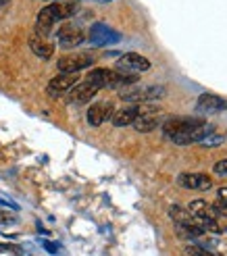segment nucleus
<instances>
[{"label":"nucleus","instance_id":"nucleus-1","mask_svg":"<svg viewBox=\"0 0 227 256\" xmlns=\"http://www.w3.org/2000/svg\"><path fill=\"white\" fill-rule=\"evenodd\" d=\"M211 123L196 117H173L163 123V134L175 146H190V144H200L204 137L212 134Z\"/></svg>","mask_w":227,"mask_h":256},{"label":"nucleus","instance_id":"nucleus-2","mask_svg":"<svg viewBox=\"0 0 227 256\" xmlns=\"http://www.w3.org/2000/svg\"><path fill=\"white\" fill-rule=\"evenodd\" d=\"M77 11H79V4L77 2H50V4L44 6V9L38 13V19H36V36L46 38L48 33L52 31V27L57 25L59 21L73 17Z\"/></svg>","mask_w":227,"mask_h":256},{"label":"nucleus","instance_id":"nucleus-3","mask_svg":"<svg viewBox=\"0 0 227 256\" xmlns=\"http://www.w3.org/2000/svg\"><path fill=\"white\" fill-rule=\"evenodd\" d=\"M165 96V88L163 86H146V88H125V92L119 94L121 100L132 102V105H144L150 100H159Z\"/></svg>","mask_w":227,"mask_h":256},{"label":"nucleus","instance_id":"nucleus-4","mask_svg":"<svg viewBox=\"0 0 227 256\" xmlns=\"http://www.w3.org/2000/svg\"><path fill=\"white\" fill-rule=\"evenodd\" d=\"M79 81V75L77 73H59L57 77H52L46 86V94L50 98H59V96H65L69 94V90L77 86Z\"/></svg>","mask_w":227,"mask_h":256},{"label":"nucleus","instance_id":"nucleus-5","mask_svg":"<svg viewBox=\"0 0 227 256\" xmlns=\"http://www.w3.org/2000/svg\"><path fill=\"white\" fill-rule=\"evenodd\" d=\"M57 40H59V46H61V48L69 50V48H75V46L84 44L86 33H84V30H81L79 25H75V23H65V25L59 27Z\"/></svg>","mask_w":227,"mask_h":256},{"label":"nucleus","instance_id":"nucleus-6","mask_svg":"<svg viewBox=\"0 0 227 256\" xmlns=\"http://www.w3.org/2000/svg\"><path fill=\"white\" fill-rule=\"evenodd\" d=\"M88 38H90V44H94V46H108V44H117V42H119L121 33L111 30L106 23H94L90 27Z\"/></svg>","mask_w":227,"mask_h":256},{"label":"nucleus","instance_id":"nucleus-7","mask_svg":"<svg viewBox=\"0 0 227 256\" xmlns=\"http://www.w3.org/2000/svg\"><path fill=\"white\" fill-rule=\"evenodd\" d=\"M92 65L94 57H90V54H69V57H61L57 60V69L61 73H77Z\"/></svg>","mask_w":227,"mask_h":256},{"label":"nucleus","instance_id":"nucleus-8","mask_svg":"<svg viewBox=\"0 0 227 256\" xmlns=\"http://www.w3.org/2000/svg\"><path fill=\"white\" fill-rule=\"evenodd\" d=\"M117 69L123 73H142L150 69V60L137 52H125L117 60Z\"/></svg>","mask_w":227,"mask_h":256},{"label":"nucleus","instance_id":"nucleus-9","mask_svg":"<svg viewBox=\"0 0 227 256\" xmlns=\"http://www.w3.org/2000/svg\"><path fill=\"white\" fill-rule=\"evenodd\" d=\"M196 110L198 113H204V115H217V113H223L227 110V100L221 98L217 94H200L196 100Z\"/></svg>","mask_w":227,"mask_h":256},{"label":"nucleus","instance_id":"nucleus-10","mask_svg":"<svg viewBox=\"0 0 227 256\" xmlns=\"http://www.w3.org/2000/svg\"><path fill=\"white\" fill-rule=\"evenodd\" d=\"M177 183L185 190H198V192H204L212 185V179L206 175V173H180L177 177Z\"/></svg>","mask_w":227,"mask_h":256},{"label":"nucleus","instance_id":"nucleus-11","mask_svg":"<svg viewBox=\"0 0 227 256\" xmlns=\"http://www.w3.org/2000/svg\"><path fill=\"white\" fill-rule=\"evenodd\" d=\"M98 92L100 90L96 86H92L90 81H81V84H77L75 88L69 90L67 100L71 102V105H86V102H90Z\"/></svg>","mask_w":227,"mask_h":256},{"label":"nucleus","instance_id":"nucleus-12","mask_svg":"<svg viewBox=\"0 0 227 256\" xmlns=\"http://www.w3.org/2000/svg\"><path fill=\"white\" fill-rule=\"evenodd\" d=\"M113 113H115L113 102H96V105L88 108V123H90L92 127H98L105 121L111 119Z\"/></svg>","mask_w":227,"mask_h":256},{"label":"nucleus","instance_id":"nucleus-13","mask_svg":"<svg viewBox=\"0 0 227 256\" xmlns=\"http://www.w3.org/2000/svg\"><path fill=\"white\" fill-rule=\"evenodd\" d=\"M30 48H31V52L36 54V57H40L42 60L52 59V54H54V44L48 42L46 38H40V36H33L30 40Z\"/></svg>","mask_w":227,"mask_h":256},{"label":"nucleus","instance_id":"nucleus-14","mask_svg":"<svg viewBox=\"0 0 227 256\" xmlns=\"http://www.w3.org/2000/svg\"><path fill=\"white\" fill-rule=\"evenodd\" d=\"M161 113H154V115H140L137 119L132 123L136 131H140V134H148V131H152L161 125V119H159Z\"/></svg>","mask_w":227,"mask_h":256},{"label":"nucleus","instance_id":"nucleus-15","mask_svg":"<svg viewBox=\"0 0 227 256\" xmlns=\"http://www.w3.org/2000/svg\"><path fill=\"white\" fill-rule=\"evenodd\" d=\"M169 217L173 219V223L177 225H194L196 219L192 217V212L188 209H183L180 204H171L169 206Z\"/></svg>","mask_w":227,"mask_h":256},{"label":"nucleus","instance_id":"nucleus-16","mask_svg":"<svg viewBox=\"0 0 227 256\" xmlns=\"http://www.w3.org/2000/svg\"><path fill=\"white\" fill-rule=\"evenodd\" d=\"M188 211L192 212V217L198 219V221H202V219H206V217H212L211 204H206L204 200H192V202L188 204Z\"/></svg>","mask_w":227,"mask_h":256},{"label":"nucleus","instance_id":"nucleus-17","mask_svg":"<svg viewBox=\"0 0 227 256\" xmlns=\"http://www.w3.org/2000/svg\"><path fill=\"white\" fill-rule=\"evenodd\" d=\"M198 223L202 225L204 231H211V233H221V231H223V227L217 223L215 217H206V219H202V221H198Z\"/></svg>","mask_w":227,"mask_h":256},{"label":"nucleus","instance_id":"nucleus-18","mask_svg":"<svg viewBox=\"0 0 227 256\" xmlns=\"http://www.w3.org/2000/svg\"><path fill=\"white\" fill-rule=\"evenodd\" d=\"M185 256H215V254L204 250L202 246H185Z\"/></svg>","mask_w":227,"mask_h":256},{"label":"nucleus","instance_id":"nucleus-19","mask_svg":"<svg viewBox=\"0 0 227 256\" xmlns=\"http://www.w3.org/2000/svg\"><path fill=\"white\" fill-rule=\"evenodd\" d=\"M202 146H219V144H223V137L221 136H212V137H204L200 142Z\"/></svg>","mask_w":227,"mask_h":256},{"label":"nucleus","instance_id":"nucleus-20","mask_svg":"<svg viewBox=\"0 0 227 256\" xmlns=\"http://www.w3.org/2000/svg\"><path fill=\"white\" fill-rule=\"evenodd\" d=\"M0 252H11V254H21V248L13 246V244H0Z\"/></svg>","mask_w":227,"mask_h":256},{"label":"nucleus","instance_id":"nucleus-21","mask_svg":"<svg viewBox=\"0 0 227 256\" xmlns=\"http://www.w3.org/2000/svg\"><path fill=\"white\" fill-rule=\"evenodd\" d=\"M212 171H215L217 175H227V158H225V161L215 163V167H212Z\"/></svg>","mask_w":227,"mask_h":256},{"label":"nucleus","instance_id":"nucleus-22","mask_svg":"<svg viewBox=\"0 0 227 256\" xmlns=\"http://www.w3.org/2000/svg\"><path fill=\"white\" fill-rule=\"evenodd\" d=\"M217 202L227 206V188H225V185H223V188H219V190H217Z\"/></svg>","mask_w":227,"mask_h":256},{"label":"nucleus","instance_id":"nucleus-23","mask_svg":"<svg viewBox=\"0 0 227 256\" xmlns=\"http://www.w3.org/2000/svg\"><path fill=\"white\" fill-rule=\"evenodd\" d=\"M11 2H13V0H0V17H2V15H4V13H6V11H9V6H11Z\"/></svg>","mask_w":227,"mask_h":256},{"label":"nucleus","instance_id":"nucleus-24","mask_svg":"<svg viewBox=\"0 0 227 256\" xmlns=\"http://www.w3.org/2000/svg\"><path fill=\"white\" fill-rule=\"evenodd\" d=\"M42 244H44V248H46V250L50 252V254H54V252H57V246H54V244H50V241H46V240H44Z\"/></svg>","mask_w":227,"mask_h":256},{"label":"nucleus","instance_id":"nucleus-25","mask_svg":"<svg viewBox=\"0 0 227 256\" xmlns=\"http://www.w3.org/2000/svg\"><path fill=\"white\" fill-rule=\"evenodd\" d=\"M98 2H111V0H98Z\"/></svg>","mask_w":227,"mask_h":256},{"label":"nucleus","instance_id":"nucleus-26","mask_svg":"<svg viewBox=\"0 0 227 256\" xmlns=\"http://www.w3.org/2000/svg\"><path fill=\"white\" fill-rule=\"evenodd\" d=\"M48 2H61V0H48Z\"/></svg>","mask_w":227,"mask_h":256},{"label":"nucleus","instance_id":"nucleus-27","mask_svg":"<svg viewBox=\"0 0 227 256\" xmlns=\"http://www.w3.org/2000/svg\"><path fill=\"white\" fill-rule=\"evenodd\" d=\"M225 231H227V229H225Z\"/></svg>","mask_w":227,"mask_h":256}]
</instances>
